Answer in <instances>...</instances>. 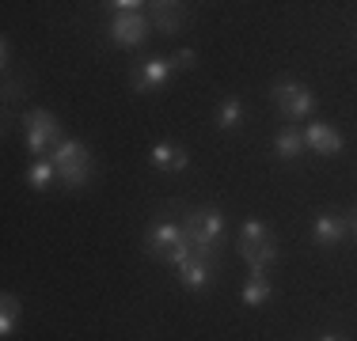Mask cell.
Listing matches in <instances>:
<instances>
[{
  "label": "cell",
  "instance_id": "2e32d148",
  "mask_svg": "<svg viewBox=\"0 0 357 341\" xmlns=\"http://www.w3.org/2000/svg\"><path fill=\"white\" fill-rule=\"evenodd\" d=\"M20 315H23L20 296H12V292H4V296H0V338H12L15 319H20Z\"/></svg>",
  "mask_w": 357,
  "mask_h": 341
},
{
  "label": "cell",
  "instance_id": "d6986e66",
  "mask_svg": "<svg viewBox=\"0 0 357 341\" xmlns=\"http://www.w3.org/2000/svg\"><path fill=\"white\" fill-rule=\"evenodd\" d=\"M172 61H175V68H194L198 65V54H194V49H178Z\"/></svg>",
  "mask_w": 357,
  "mask_h": 341
},
{
  "label": "cell",
  "instance_id": "9c48e42d",
  "mask_svg": "<svg viewBox=\"0 0 357 341\" xmlns=\"http://www.w3.org/2000/svg\"><path fill=\"white\" fill-rule=\"evenodd\" d=\"M144 34H149V19H144L141 12H118L114 19H110V38L118 42V46H141Z\"/></svg>",
  "mask_w": 357,
  "mask_h": 341
},
{
  "label": "cell",
  "instance_id": "4fadbf2b",
  "mask_svg": "<svg viewBox=\"0 0 357 341\" xmlns=\"http://www.w3.org/2000/svg\"><path fill=\"white\" fill-rule=\"evenodd\" d=\"M270 296H274V288H270L266 269H251L248 285H243V303H248V307H259V303H266Z\"/></svg>",
  "mask_w": 357,
  "mask_h": 341
},
{
  "label": "cell",
  "instance_id": "277c9868",
  "mask_svg": "<svg viewBox=\"0 0 357 341\" xmlns=\"http://www.w3.org/2000/svg\"><path fill=\"white\" fill-rule=\"evenodd\" d=\"M61 141H65L61 125H57V118L50 110H27L23 114V144H27V152L35 159H46V152H54Z\"/></svg>",
  "mask_w": 357,
  "mask_h": 341
},
{
  "label": "cell",
  "instance_id": "7402d4cb",
  "mask_svg": "<svg viewBox=\"0 0 357 341\" xmlns=\"http://www.w3.org/2000/svg\"><path fill=\"white\" fill-rule=\"evenodd\" d=\"M316 341H342V338H335V334H323V338H316Z\"/></svg>",
  "mask_w": 357,
  "mask_h": 341
},
{
  "label": "cell",
  "instance_id": "7c38bea8",
  "mask_svg": "<svg viewBox=\"0 0 357 341\" xmlns=\"http://www.w3.org/2000/svg\"><path fill=\"white\" fill-rule=\"evenodd\" d=\"M152 167L156 170H186V164H190V156H186V148H178V144H152L149 152Z\"/></svg>",
  "mask_w": 357,
  "mask_h": 341
},
{
  "label": "cell",
  "instance_id": "6da1fadb",
  "mask_svg": "<svg viewBox=\"0 0 357 341\" xmlns=\"http://www.w3.org/2000/svg\"><path fill=\"white\" fill-rule=\"evenodd\" d=\"M50 159H54L57 182H61L65 190H84V186L91 182V152L84 148L80 141H69V136H65V141L50 152Z\"/></svg>",
  "mask_w": 357,
  "mask_h": 341
},
{
  "label": "cell",
  "instance_id": "3957f363",
  "mask_svg": "<svg viewBox=\"0 0 357 341\" xmlns=\"http://www.w3.org/2000/svg\"><path fill=\"white\" fill-rule=\"evenodd\" d=\"M183 232L198 254H213L225 243V216H220V209H190Z\"/></svg>",
  "mask_w": 357,
  "mask_h": 341
},
{
  "label": "cell",
  "instance_id": "5b68a950",
  "mask_svg": "<svg viewBox=\"0 0 357 341\" xmlns=\"http://www.w3.org/2000/svg\"><path fill=\"white\" fill-rule=\"evenodd\" d=\"M240 254L251 269H270L278 258V243L262 220H243L240 228Z\"/></svg>",
  "mask_w": 357,
  "mask_h": 341
},
{
  "label": "cell",
  "instance_id": "8992f818",
  "mask_svg": "<svg viewBox=\"0 0 357 341\" xmlns=\"http://www.w3.org/2000/svg\"><path fill=\"white\" fill-rule=\"evenodd\" d=\"M270 99L278 102V110H282L285 118H308L312 110H316V99H312V91L304 88V84H293V80L274 84V88H270Z\"/></svg>",
  "mask_w": 357,
  "mask_h": 341
},
{
  "label": "cell",
  "instance_id": "44dd1931",
  "mask_svg": "<svg viewBox=\"0 0 357 341\" xmlns=\"http://www.w3.org/2000/svg\"><path fill=\"white\" fill-rule=\"evenodd\" d=\"M346 220H350V228H354V235H357V209L350 212V216H346Z\"/></svg>",
  "mask_w": 357,
  "mask_h": 341
},
{
  "label": "cell",
  "instance_id": "9a60e30c",
  "mask_svg": "<svg viewBox=\"0 0 357 341\" xmlns=\"http://www.w3.org/2000/svg\"><path fill=\"white\" fill-rule=\"evenodd\" d=\"M274 152H278L282 159H296V156L304 152V133H301V129H278Z\"/></svg>",
  "mask_w": 357,
  "mask_h": 341
},
{
  "label": "cell",
  "instance_id": "7a4b0ae2",
  "mask_svg": "<svg viewBox=\"0 0 357 341\" xmlns=\"http://www.w3.org/2000/svg\"><path fill=\"white\" fill-rule=\"evenodd\" d=\"M190 239H186V232L178 224H172V220H156V224L149 228V235H144V254L156 262H167V266H178V262L190 254Z\"/></svg>",
  "mask_w": 357,
  "mask_h": 341
},
{
  "label": "cell",
  "instance_id": "8fae6325",
  "mask_svg": "<svg viewBox=\"0 0 357 341\" xmlns=\"http://www.w3.org/2000/svg\"><path fill=\"white\" fill-rule=\"evenodd\" d=\"M346 232H350V220H346V216H338V212H319V216H316V228H312L316 243H323V246L342 243Z\"/></svg>",
  "mask_w": 357,
  "mask_h": 341
},
{
  "label": "cell",
  "instance_id": "30bf717a",
  "mask_svg": "<svg viewBox=\"0 0 357 341\" xmlns=\"http://www.w3.org/2000/svg\"><path fill=\"white\" fill-rule=\"evenodd\" d=\"M304 148H312L316 156H338L342 152V133L327 122H316L304 129Z\"/></svg>",
  "mask_w": 357,
  "mask_h": 341
},
{
  "label": "cell",
  "instance_id": "e0dca14e",
  "mask_svg": "<svg viewBox=\"0 0 357 341\" xmlns=\"http://www.w3.org/2000/svg\"><path fill=\"white\" fill-rule=\"evenodd\" d=\"M27 186L31 190H50V182L57 178V167H54V159H35V164L27 167Z\"/></svg>",
  "mask_w": 357,
  "mask_h": 341
},
{
  "label": "cell",
  "instance_id": "ba28073f",
  "mask_svg": "<svg viewBox=\"0 0 357 341\" xmlns=\"http://www.w3.org/2000/svg\"><path fill=\"white\" fill-rule=\"evenodd\" d=\"M172 72H175L172 57H149V61L133 65L130 84H133V91H156V88H164V84H167V76H172Z\"/></svg>",
  "mask_w": 357,
  "mask_h": 341
},
{
  "label": "cell",
  "instance_id": "ffe728a7",
  "mask_svg": "<svg viewBox=\"0 0 357 341\" xmlns=\"http://www.w3.org/2000/svg\"><path fill=\"white\" fill-rule=\"evenodd\" d=\"M110 8H114V15H118V12H137V8H144V4H137V0H114Z\"/></svg>",
  "mask_w": 357,
  "mask_h": 341
},
{
  "label": "cell",
  "instance_id": "ac0fdd59",
  "mask_svg": "<svg viewBox=\"0 0 357 341\" xmlns=\"http://www.w3.org/2000/svg\"><path fill=\"white\" fill-rule=\"evenodd\" d=\"M240 122H243V102L236 95L225 99V102H220V110H217V125L232 133V129H240Z\"/></svg>",
  "mask_w": 357,
  "mask_h": 341
},
{
  "label": "cell",
  "instance_id": "52a82bcc",
  "mask_svg": "<svg viewBox=\"0 0 357 341\" xmlns=\"http://www.w3.org/2000/svg\"><path fill=\"white\" fill-rule=\"evenodd\" d=\"M175 269H178V280H183L190 292H202V288H209V285H213V273H217L213 254H198V251H190Z\"/></svg>",
  "mask_w": 357,
  "mask_h": 341
},
{
  "label": "cell",
  "instance_id": "5bb4252c",
  "mask_svg": "<svg viewBox=\"0 0 357 341\" xmlns=\"http://www.w3.org/2000/svg\"><path fill=\"white\" fill-rule=\"evenodd\" d=\"M152 8V23H156L164 34H175L183 27V8L178 4H167V0H160V4H149Z\"/></svg>",
  "mask_w": 357,
  "mask_h": 341
}]
</instances>
